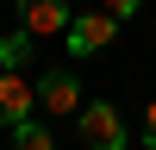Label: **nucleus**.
Instances as JSON below:
<instances>
[{
	"label": "nucleus",
	"mask_w": 156,
	"mask_h": 150,
	"mask_svg": "<svg viewBox=\"0 0 156 150\" xmlns=\"http://www.w3.org/2000/svg\"><path fill=\"white\" fill-rule=\"evenodd\" d=\"M106 12H112V19H131V12H137V0H106Z\"/></svg>",
	"instance_id": "8"
},
{
	"label": "nucleus",
	"mask_w": 156,
	"mask_h": 150,
	"mask_svg": "<svg viewBox=\"0 0 156 150\" xmlns=\"http://www.w3.org/2000/svg\"><path fill=\"white\" fill-rule=\"evenodd\" d=\"M112 38H119V19H112L106 6L100 12H75L69 19V56H100Z\"/></svg>",
	"instance_id": "1"
},
{
	"label": "nucleus",
	"mask_w": 156,
	"mask_h": 150,
	"mask_svg": "<svg viewBox=\"0 0 156 150\" xmlns=\"http://www.w3.org/2000/svg\"><path fill=\"white\" fill-rule=\"evenodd\" d=\"M0 69H31V31H12V38H0Z\"/></svg>",
	"instance_id": "6"
},
{
	"label": "nucleus",
	"mask_w": 156,
	"mask_h": 150,
	"mask_svg": "<svg viewBox=\"0 0 156 150\" xmlns=\"http://www.w3.org/2000/svg\"><path fill=\"white\" fill-rule=\"evenodd\" d=\"M12 150H56V138H50V125L19 119V125H12Z\"/></svg>",
	"instance_id": "7"
},
{
	"label": "nucleus",
	"mask_w": 156,
	"mask_h": 150,
	"mask_svg": "<svg viewBox=\"0 0 156 150\" xmlns=\"http://www.w3.org/2000/svg\"><path fill=\"white\" fill-rule=\"evenodd\" d=\"M19 25H25L31 38L69 31V0H19Z\"/></svg>",
	"instance_id": "5"
},
{
	"label": "nucleus",
	"mask_w": 156,
	"mask_h": 150,
	"mask_svg": "<svg viewBox=\"0 0 156 150\" xmlns=\"http://www.w3.org/2000/svg\"><path fill=\"white\" fill-rule=\"evenodd\" d=\"M31 106H37V88L25 81L19 69H0V125H19V119H31Z\"/></svg>",
	"instance_id": "4"
},
{
	"label": "nucleus",
	"mask_w": 156,
	"mask_h": 150,
	"mask_svg": "<svg viewBox=\"0 0 156 150\" xmlns=\"http://www.w3.org/2000/svg\"><path fill=\"white\" fill-rule=\"evenodd\" d=\"M81 144H87V150H125L119 106H106V100H87V106H81Z\"/></svg>",
	"instance_id": "3"
},
{
	"label": "nucleus",
	"mask_w": 156,
	"mask_h": 150,
	"mask_svg": "<svg viewBox=\"0 0 156 150\" xmlns=\"http://www.w3.org/2000/svg\"><path fill=\"white\" fill-rule=\"evenodd\" d=\"M37 106H44L50 119H81V106H87V100H81V81H75L69 69H50L44 81H37Z\"/></svg>",
	"instance_id": "2"
},
{
	"label": "nucleus",
	"mask_w": 156,
	"mask_h": 150,
	"mask_svg": "<svg viewBox=\"0 0 156 150\" xmlns=\"http://www.w3.org/2000/svg\"><path fill=\"white\" fill-rule=\"evenodd\" d=\"M144 144H156V100H150V112H144Z\"/></svg>",
	"instance_id": "9"
}]
</instances>
